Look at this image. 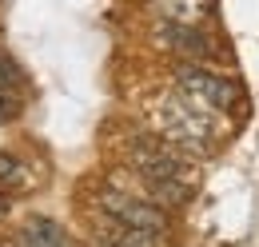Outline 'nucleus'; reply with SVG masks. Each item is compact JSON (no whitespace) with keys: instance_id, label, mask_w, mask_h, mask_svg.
I'll use <instances>...</instances> for the list:
<instances>
[{"instance_id":"f03ea898","label":"nucleus","mask_w":259,"mask_h":247,"mask_svg":"<svg viewBox=\"0 0 259 247\" xmlns=\"http://www.w3.org/2000/svg\"><path fill=\"white\" fill-rule=\"evenodd\" d=\"M152 124H156V136L167 140L171 148H180L188 159L211 155L215 152V136L224 132V124H220L215 112L192 104L188 96H180L176 88L152 104Z\"/></svg>"},{"instance_id":"9b49d317","label":"nucleus","mask_w":259,"mask_h":247,"mask_svg":"<svg viewBox=\"0 0 259 247\" xmlns=\"http://www.w3.org/2000/svg\"><path fill=\"white\" fill-rule=\"evenodd\" d=\"M8 216H12V191H4V187H0V223H4Z\"/></svg>"},{"instance_id":"39448f33","label":"nucleus","mask_w":259,"mask_h":247,"mask_svg":"<svg viewBox=\"0 0 259 247\" xmlns=\"http://www.w3.org/2000/svg\"><path fill=\"white\" fill-rule=\"evenodd\" d=\"M156 44L163 52L180 56V64H207L215 56V40L199 24H180V20H160L156 24Z\"/></svg>"},{"instance_id":"7ed1b4c3","label":"nucleus","mask_w":259,"mask_h":247,"mask_svg":"<svg viewBox=\"0 0 259 247\" xmlns=\"http://www.w3.org/2000/svg\"><path fill=\"white\" fill-rule=\"evenodd\" d=\"M171 88L180 96H188L192 104L199 108H207V112H215V116H227V112H235V104H239V84L224 76V72H215V68H207V64H180L176 68V76H171Z\"/></svg>"},{"instance_id":"9d476101","label":"nucleus","mask_w":259,"mask_h":247,"mask_svg":"<svg viewBox=\"0 0 259 247\" xmlns=\"http://www.w3.org/2000/svg\"><path fill=\"white\" fill-rule=\"evenodd\" d=\"M16 88H20V68L12 56L0 52V92H16Z\"/></svg>"},{"instance_id":"0eeeda50","label":"nucleus","mask_w":259,"mask_h":247,"mask_svg":"<svg viewBox=\"0 0 259 247\" xmlns=\"http://www.w3.org/2000/svg\"><path fill=\"white\" fill-rule=\"evenodd\" d=\"M12 247H76V243H72V235H68L56 219L32 216L24 227H20V231H16Z\"/></svg>"},{"instance_id":"6e6552de","label":"nucleus","mask_w":259,"mask_h":247,"mask_svg":"<svg viewBox=\"0 0 259 247\" xmlns=\"http://www.w3.org/2000/svg\"><path fill=\"white\" fill-rule=\"evenodd\" d=\"M160 20H180V24H199L211 12V0H156Z\"/></svg>"},{"instance_id":"423d86ee","label":"nucleus","mask_w":259,"mask_h":247,"mask_svg":"<svg viewBox=\"0 0 259 247\" xmlns=\"http://www.w3.org/2000/svg\"><path fill=\"white\" fill-rule=\"evenodd\" d=\"M92 239H96V247H163V235L136 231V227H128L112 216H100V212L92 219Z\"/></svg>"},{"instance_id":"1a4fd4ad","label":"nucleus","mask_w":259,"mask_h":247,"mask_svg":"<svg viewBox=\"0 0 259 247\" xmlns=\"http://www.w3.org/2000/svg\"><path fill=\"white\" fill-rule=\"evenodd\" d=\"M24 184H28V168H24V159L12 155V152H0V187L16 195Z\"/></svg>"},{"instance_id":"f257e3e1","label":"nucleus","mask_w":259,"mask_h":247,"mask_svg":"<svg viewBox=\"0 0 259 247\" xmlns=\"http://www.w3.org/2000/svg\"><path fill=\"white\" fill-rule=\"evenodd\" d=\"M124 159H128V172L140 180L144 195L156 199V203H188L195 191V176L188 168V155L180 148H171L167 140H160L156 132H132L128 148H124Z\"/></svg>"},{"instance_id":"20e7f679","label":"nucleus","mask_w":259,"mask_h":247,"mask_svg":"<svg viewBox=\"0 0 259 247\" xmlns=\"http://www.w3.org/2000/svg\"><path fill=\"white\" fill-rule=\"evenodd\" d=\"M96 212L120 219V223H128L136 231L163 235V239H167V227H171V216H167L163 203L148 199V195H136V191H124V187H112V184H104L96 191Z\"/></svg>"}]
</instances>
